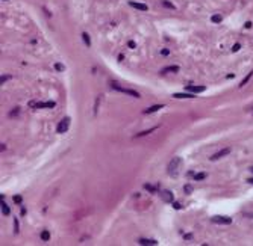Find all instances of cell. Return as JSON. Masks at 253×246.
Instances as JSON below:
<instances>
[{
	"label": "cell",
	"instance_id": "29",
	"mask_svg": "<svg viewBox=\"0 0 253 246\" xmlns=\"http://www.w3.org/2000/svg\"><path fill=\"white\" fill-rule=\"evenodd\" d=\"M183 239H185V240H193V234H185Z\"/></svg>",
	"mask_w": 253,
	"mask_h": 246
},
{
	"label": "cell",
	"instance_id": "25",
	"mask_svg": "<svg viewBox=\"0 0 253 246\" xmlns=\"http://www.w3.org/2000/svg\"><path fill=\"white\" fill-rule=\"evenodd\" d=\"M171 204H173V207H174V208H176V210H181V208H182V205H181V204H179V202H174V201H173V202H171Z\"/></svg>",
	"mask_w": 253,
	"mask_h": 246
},
{
	"label": "cell",
	"instance_id": "5",
	"mask_svg": "<svg viewBox=\"0 0 253 246\" xmlns=\"http://www.w3.org/2000/svg\"><path fill=\"white\" fill-rule=\"evenodd\" d=\"M159 196L164 202H173L174 201V195H173V192H170V190H162L159 193Z\"/></svg>",
	"mask_w": 253,
	"mask_h": 246
},
{
	"label": "cell",
	"instance_id": "16",
	"mask_svg": "<svg viewBox=\"0 0 253 246\" xmlns=\"http://www.w3.org/2000/svg\"><path fill=\"white\" fill-rule=\"evenodd\" d=\"M206 177H208L206 172H199V174L194 175V180H196V181H202V180H205Z\"/></svg>",
	"mask_w": 253,
	"mask_h": 246
},
{
	"label": "cell",
	"instance_id": "15",
	"mask_svg": "<svg viewBox=\"0 0 253 246\" xmlns=\"http://www.w3.org/2000/svg\"><path fill=\"white\" fill-rule=\"evenodd\" d=\"M155 130H158V127H153V128H150V130H146V131H141L136 135V137H143V136H147V135H150V133H153Z\"/></svg>",
	"mask_w": 253,
	"mask_h": 246
},
{
	"label": "cell",
	"instance_id": "27",
	"mask_svg": "<svg viewBox=\"0 0 253 246\" xmlns=\"http://www.w3.org/2000/svg\"><path fill=\"white\" fill-rule=\"evenodd\" d=\"M9 79H11V76H2V79H0V82H2V85H3V83L6 82V80H9Z\"/></svg>",
	"mask_w": 253,
	"mask_h": 246
},
{
	"label": "cell",
	"instance_id": "28",
	"mask_svg": "<svg viewBox=\"0 0 253 246\" xmlns=\"http://www.w3.org/2000/svg\"><path fill=\"white\" fill-rule=\"evenodd\" d=\"M14 231H15V233H18V221H17V219L14 221Z\"/></svg>",
	"mask_w": 253,
	"mask_h": 246
},
{
	"label": "cell",
	"instance_id": "33",
	"mask_svg": "<svg viewBox=\"0 0 253 246\" xmlns=\"http://www.w3.org/2000/svg\"><path fill=\"white\" fill-rule=\"evenodd\" d=\"M161 53H162V55H168V53H170V51H168V50H167V49H164V50H162V51H161Z\"/></svg>",
	"mask_w": 253,
	"mask_h": 246
},
{
	"label": "cell",
	"instance_id": "4",
	"mask_svg": "<svg viewBox=\"0 0 253 246\" xmlns=\"http://www.w3.org/2000/svg\"><path fill=\"white\" fill-rule=\"evenodd\" d=\"M211 221L214 223H218V225H230L232 223V219L227 216H214Z\"/></svg>",
	"mask_w": 253,
	"mask_h": 246
},
{
	"label": "cell",
	"instance_id": "17",
	"mask_svg": "<svg viewBox=\"0 0 253 246\" xmlns=\"http://www.w3.org/2000/svg\"><path fill=\"white\" fill-rule=\"evenodd\" d=\"M41 240H43V242H49L50 240V233L47 231V229H44V231L41 233Z\"/></svg>",
	"mask_w": 253,
	"mask_h": 246
},
{
	"label": "cell",
	"instance_id": "35",
	"mask_svg": "<svg viewBox=\"0 0 253 246\" xmlns=\"http://www.w3.org/2000/svg\"><path fill=\"white\" fill-rule=\"evenodd\" d=\"M246 216H247V217H253V213H247Z\"/></svg>",
	"mask_w": 253,
	"mask_h": 246
},
{
	"label": "cell",
	"instance_id": "11",
	"mask_svg": "<svg viewBox=\"0 0 253 246\" xmlns=\"http://www.w3.org/2000/svg\"><path fill=\"white\" fill-rule=\"evenodd\" d=\"M129 5H130L132 8H135V9H140V11H147V9H149V6H147V5L138 3V2H129Z\"/></svg>",
	"mask_w": 253,
	"mask_h": 246
},
{
	"label": "cell",
	"instance_id": "36",
	"mask_svg": "<svg viewBox=\"0 0 253 246\" xmlns=\"http://www.w3.org/2000/svg\"><path fill=\"white\" fill-rule=\"evenodd\" d=\"M250 171H252V172H253V168H250Z\"/></svg>",
	"mask_w": 253,
	"mask_h": 246
},
{
	"label": "cell",
	"instance_id": "21",
	"mask_svg": "<svg viewBox=\"0 0 253 246\" xmlns=\"http://www.w3.org/2000/svg\"><path fill=\"white\" fill-rule=\"evenodd\" d=\"M193 190H194V187L191 184H185V186H183V192H185V193L189 195V193H193Z\"/></svg>",
	"mask_w": 253,
	"mask_h": 246
},
{
	"label": "cell",
	"instance_id": "19",
	"mask_svg": "<svg viewBox=\"0 0 253 246\" xmlns=\"http://www.w3.org/2000/svg\"><path fill=\"white\" fill-rule=\"evenodd\" d=\"M82 39H83V42H85L88 47L91 45V39H89V35L87 33V32H83V33H82Z\"/></svg>",
	"mask_w": 253,
	"mask_h": 246
},
{
	"label": "cell",
	"instance_id": "13",
	"mask_svg": "<svg viewBox=\"0 0 253 246\" xmlns=\"http://www.w3.org/2000/svg\"><path fill=\"white\" fill-rule=\"evenodd\" d=\"M140 245H144V246H147V245H158V242L156 240H153V239H140Z\"/></svg>",
	"mask_w": 253,
	"mask_h": 246
},
{
	"label": "cell",
	"instance_id": "10",
	"mask_svg": "<svg viewBox=\"0 0 253 246\" xmlns=\"http://www.w3.org/2000/svg\"><path fill=\"white\" fill-rule=\"evenodd\" d=\"M174 98H196V95L193 92H179V94H173Z\"/></svg>",
	"mask_w": 253,
	"mask_h": 246
},
{
	"label": "cell",
	"instance_id": "12",
	"mask_svg": "<svg viewBox=\"0 0 253 246\" xmlns=\"http://www.w3.org/2000/svg\"><path fill=\"white\" fill-rule=\"evenodd\" d=\"M179 71V67L177 65H170V67H165V68H162L161 69V73H177Z\"/></svg>",
	"mask_w": 253,
	"mask_h": 246
},
{
	"label": "cell",
	"instance_id": "9",
	"mask_svg": "<svg viewBox=\"0 0 253 246\" xmlns=\"http://www.w3.org/2000/svg\"><path fill=\"white\" fill-rule=\"evenodd\" d=\"M164 107V104H155V106H150V107H147L143 110V113L144 115H149V113H155V112H158L159 109Z\"/></svg>",
	"mask_w": 253,
	"mask_h": 246
},
{
	"label": "cell",
	"instance_id": "1",
	"mask_svg": "<svg viewBox=\"0 0 253 246\" xmlns=\"http://www.w3.org/2000/svg\"><path fill=\"white\" fill-rule=\"evenodd\" d=\"M181 166H182V159L181 157H173L170 160V163H168V166H167V174L170 175V177H176L179 174Z\"/></svg>",
	"mask_w": 253,
	"mask_h": 246
},
{
	"label": "cell",
	"instance_id": "3",
	"mask_svg": "<svg viewBox=\"0 0 253 246\" xmlns=\"http://www.w3.org/2000/svg\"><path fill=\"white\" fill-rule=\"evenodd\" d=\"M68 127H70V118H64L59 124L56 127V133H59V135H64V133L68 131Z\"/></svg>",
	"mask_w": 253,
	"mask_h": 246
},
{
	"label": "cell",
	"instance_id": "31",
	"mask_svg": "<svg viewBox=\"0 0 253 246\" xmlns=\"http://www.w3.org/2000/svg\"><path fill=\"white\" fill-rule=\"evenodd\" d=\"M18 113V109H15V110H12L11 113H9V116H14V115H17Z\"/></svg>",
	"mask_w": 253,
	"mask_h": 246
},
{
	"label": "cell",
	"instance_id": "24",
	"mask_svg": "<svg viewBox=\"0 0 253 246\" xmlns=\"http://www.w3.org/2000/svg\"><path fill=\"white\" fill-rule=\"evenodd\" d=\"M55 69H56V71H64V69H65V67L62 65V63H59V62H58V63H55Z\"/></svg>",
	"mask_w": 253,
	"mask_h": 246
},
{
	"label": "cell",
	"instance_id": "7",
	"mask_svg": "<svg viewBox=\"0 0 253 246\" xmlns=\"http://www.w3.org/2000/svg\"><path fill=\"white\" fill-rule=\"evenodd\" d=\"M227 154H230V148H223L221 151H218V153H215L212 157H209L211 160H218V159H221V157H224V156H227Z\"/></svg>",
	"mask_w": 253,
	"mask_h": 246
},
{
	"label": "cell",
	"instance_id": "23",
	"mask_svg": "<svg viewBox=\"0 0 253 246\" xmlns=\"http://www.w3.org/2000/svg\"><path fill=\"white\" fill-rule=\"evenodd\" d=\"M162 5H164L165 8H168V9H174V5L173 3H170L168 0H162Z\"/></svg>",
	"mask_w": 253,
	"mask_h": 246
},
{
	"label": "cell",
	"instance_id": "32",
	"mask_svg": "<svg viewBox=\"0 0 253 246\" xmlns=\"http://www.w3.org/2000/svg\"><path fill=\"white\" fill-rule=\"evenodd\" d=\"M129 47H130V49H135V42L134 41H129Z\"/></svg>",
	"mask_w": 253,
	"mask_h": 246
},
{
	"label": "cell",
	"instance_id": "34",
	"mask_svg": "<svg viewBox=\"0 0 253 246\" xmlns=\"http://www.w3.org/2000/svg\"><path fill=\"white\" fill-rule=\"evenodd\" d=\"M247 183H250V184H253V177H252V178H249V180H247Z\"/></svg>",
	"mask_w": 253,
	"mask_h": 246
},
{
	"label": "cell",
	"instance_id": "22",
	"mask_svg": "<svg viewBox=\"0 0 253 246\" xmlns=\"http://www.w3.org/2000/svg\"><path fill=\"white\" fill-rule=\"evenodd\" d=\"M144 189H147L149 192H152V193H156V192H158V189H156L155 186H152V184H144Z\"/></svg>",
	"mask_w": 253,
	"mask_h": 246
},
{
	"label": "cell",
	"instance_id": "6",
	"mask_svg": "<svg viewBox=\"0 0 253 246\" xmlns=\"http://www.w3.org/2000/svg\"><path fill=\"white\" fill-rule=\"evenodd\" d=\"M36 109H53L55 106H56V103L55 101H46V103H36V104H34Z\"/></svg>",
	"mask_w": 253,
	"mask_h": 246
},
{
	"label": "cell",
	"instance_id": "20",
	"mask_svg": "<svg viewBox=\"0 0 253 246\" xmlns=\"http://www.w3.org/2000/svg\"><path fill=\"white\" fill-rule=\"evenodd\" d=\"M221 20H223V17H221L220 14H215V15L211 17V21H212V23H221Z\"/></svg>",
	"mask_w": 253,
	"mask_h": 246
},
{
	"label": "cell",
	"instance_id": "26",
	"mask_svg": "<svg viewBox=\"0 0 253 246\" xmlns=\"http://www.w3.org/2000/svg\"><path fill=\"white\" fill-rule=\"evenodd\" d=\"M14 201L17 202V204H21V196L17 195V196H14Z\"/></svg>",
	"mask_w": 253,
	"mask_h": 246
},
{
	"label": "cell",
	"instance_id": "2",
	"mask_svg": "<svg viewBox=\"0 0 253 246\" xmlns=\"http://www.w3.org/2000/svg\"><path fill=\"white\" fill-rule=\"evenodd\" d=\"M111 88L112 89H115V91H118V92H121V94H126V95H130V97H134V98H140L141 95H140V92H136V91H134V89H128V88H123V86H120L118 83H111Z\"/></svg>",
	"mask_w": 253,
	"mask_h": 246
},
{
	"label": "cell",
	"instance_id": "18",
	"mask_svg": "<svg viewBox=\"0 0 253 246\" xmlns=\"http://www.w3.org/2000/svg\"><path fill=\"white\" fill-rule=\"evenodd\" d=\"M2 213H3L5 216H9V213H11V210H9V207H8V205L3 202V199H2Z\"/></svg>",
	"mask_w": 253,
	"mask_h": 246
},
{
	"label": "cell",
	"instance_id": "30",
	"mask_svg": "<svg viewBox=\"0 0 253 246\" xmlns=\"http://www.w3.org/2000/svg\"><path fill=\"white\" fill-rule=\"evenodd\" d=\"M240 47H241L240 44H235V45H234V49H232V51H238V50H240Z\"/></svg>",
	"mask_w": 253,
	"mask_h": 246
},
{
	"label": "cell",
	"instance_id": "8",
	"mask_svg": "<svg viewBox=\"0 0 253 246\" xmlns=\"http://www.w3.org/2000/svg\"><path fill=\"white\" fill-rule=\"evenodd\" d=\"M185 89H187V92H193V94H200V92H205V91H206L205 86H193V85H188Z\"/></svg>",
	"mask_w": 253,
	"mask_h": 246
},
{
	"label": "cell",
	"instance_id": "14",
	"mask_svg": "<svg viewBox=\"0 0 253 246\" xmlns=\"http://www.w3.org/2000/svg\"><path fill=\"white\" fill-rule=\"evenodd\" d=\"M252 76H253V71H250V73H249V74H247V76H246L244 79H242V82L240 83V88H242V86H246V85H247V83H249V80L252 79Z\"/></svg>",
	"mask_w": 253,
	"mask_h": 246
}]
</instances>
